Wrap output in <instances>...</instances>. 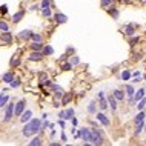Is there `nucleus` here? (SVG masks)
<instances>
[{
	"label": "nucleus",
	"instance_id": "dca6fc26",
	"mask_svg": "<svg viewBox=\"0 0 146 146\" xmlns=\"http://www.w3.org/2000/svg\"><path fill=\"white\" fill-rule=\"evenodd\" d=\"M145 126H146V123H145V121H141V123H137V125H134V137H139L140 134L145 131Z\"/></svg>",
	"mask_w": 146,
	"mask_h": 146
},
{
	"label": "nucleus",
	"instance_id": "bf43d9fd",
	"mask_svg": "<svg viewBox=\"0 0 146 146\" xmlns=\"http://www.w3.org/2000/svg\"><path fill=\"white\" fill-rule=\"evenodd\" d=\"M145 143H146V140H145Z\"/></svg>",
	"mask_w": 146,
	"mask_h": 146
},
{
	"label": "nucleus",
	"instance_id": "a19ab883",
	"mask_svg": "<svg viewBox=\"0 0 146 146\" xmlns=\"http://www.w3.org/2000/svg\"><path fill=\"white\" fill-rule=\"evenodd\" d=\"M69 62L72 63V66H77V65H80V57H78V56H72V57H69Z\"/></svg>",
	"mask_w": 146,
	"mask_h": 146
},
{
	"label": "nucleus",
	"instance_id": "a211bd4d",
	"mask_svg": "<svg viewBox=\"0 0 146 146\" xmlns=\"http://www.w3.org/2000/svg\"><path fill=\"white\" fill-rule=\"evenodd\" d=\"M131 78H132V71H129V69L121 71V74H120V80L121 82H129Z\"/></svg>",
	"mask_w": 146,
	"mask_h": 146
},
{
	"label": "nucleus",
	"instance_id": "20e7f679",
	"mask_svg": "<svg viewBox=\"0 0 146 146\" xmlns=\"http://www.w3.org/2000/svg\"><path fill=\"white\" fill-rule=\"evenodd\" d=\"M97 105H98V108H100V111H106V109H108V96H106L105 94V91H98L97 92Z\"/></svg>",
	"mask_w": 146,
	"mask_h": 146
},
{
	"label": "nucleus",
	"instance_id": "423d86ee",
	"mask_svg": "<svg viewBox=\"0 0 146 146\" xmlns=\"http://www.w3.org/2000/svg\"><path fill=\"white\" fill-rule=\"evenodd\" d=\"M26 109V100L25 98H22V100H19L17 103H15L14 106V115H17V117H20L22 115V112Z\"/></svg>",
	"mask_w": 146,
	"mask_h": 146
},
{
	"label": "nucleus",
	"instance_id": "f704fd0d",
	"mask_svg": "<svg viewBox=\"0 0 146 146\" xmlns=\"http://www.w3.org/2000/svg\"><path fill=\"white\" fill-rule=\"evenodd\" d=\"M60 68H62V71H71L74 66H72V63H71V62H65V63H62V65H60Z\"/></svg>",
	"mask_w": 146,
	"mask_h": 146
},
{
	"label": "nucleus",
	"instance_id": "de8ad7c7",
	"mask_svg": "<svg viewBox=\"0 0 146 146\" xmlns=\"http://www.w3.org/2000/svg\"><path fill=\"white\" fill-rule=\"evenodd\" d=\"M29 9H31V11H37V9H40V5H31Z\"/></svg>",
	"mask_w": 146,
	"mask_h": 146
},
{
	"label": "nucleus",
	"instance_id": "aec40b11",
	"mask_svg": "<svg viewBox=\"0 0 146 146\" xmlns=\"http://www.w3.org/2000/svg\"><path fill=\"white\" fill-rule=\"evenodd\" d=\"M145 120H146V111H139V114L134 117V125L141 123V121H145Z\"/></svg>",
	"mask_w": 146,
	"mask_h": 146
},
{
	"label": "nucleus",
	"instance_id": "49530a36",
	"mask_svg": "<svg viewBox=\"0 0 146 146\" xmlns=\"http://www.w3.org/2000/svg\"><path fill=\"white\" fill-rule=\"evenodd\" d=\"M71 125H72V126H77V125H78V120H77V117H76V115L71 118Z\"/></svg>",
	"mask_w": 146,
	"mask_h": 146
},
{
	"label": "nucleus",
	"instance_id": "39448f33",
	"mask_svg": "<svg viewBox=\"0 0 146 146\" xmlns=\"http://www.w3.org/2000/svg\"><path fill=\"white\" fill-rule=\"evenodd\" d=\"M14 103L13 102H9L6 106H5V117H3V121L5 123H9L11 120H13V117H14Z\"/></svg>",
	"mask_w": 146,
	"mask_h": 146
},
{
	"label": "nucleus",
	"instance_id": "a18cd8bd",
	"mask_svg": "<svg viewBox=\"0 0 146 146\" xmlns=\"http://www.w3.org/2000/svg\"><path fill=\"white\" fill-rule=\"evenodd\" d=\"M57 123H58V126H60L62 129H65V126H66V120H65V118H58Z\"/></svg>",
	"mask_w": 146,
	"mask_h": 146
},
{
	"label": "nucleus",
	"instance_id": "13d9d810",
	"mask_svg": "<svg viewBox=\"0 0 146 146\" xmlns=\"http://www.w3.org/2000/svg\"><path fill=\"white\" fill-rule=\"evenodd\" d=\"M145 131H146V126H145Z\"/></svg>",
	"mask_w": 146,
	"mask_h": 146
},
{
	"label": "nucleus",
	"instance_id": "6ab92c4d",
	"mask_svg": "<svg viewBox=\"0 0 146 146\" xmlns=\"http://www.w3.org/2000/svg\"><path fill=\"white\" fill-rule=\"evenodd\" d=\"M54 19H56V23H58V25H63V23L68 22V17H66L65 14H62V13L54 14Z\"/></svg>",
	"mask_w": 146,
	"mask_h": 146
},
{
	"label": "nucleus",
	"instance_id": "ea45409f",
	"mask_svg": "<svg viewBox=\"0 0 146 146\" xmlns=\"http://www.w3.org/2000/svg\"><path fill=\"white\" fill-rule=\"evenodd\" d=\"M63 89L60 88V89H57V91H54V98H56V100H62V97H63Z\"/></svg>",
	"mask_w": 146,
	"mask_h": 146
},
{
	"label": "nucleus",
	"instance_id": "c85d7f7f",
	"mask_svg": "<svg viewBox=\"0 0 146 146\" xmlns=\"http://www.w3.org/2000/svg\"><path fill=\"white\" fill-rule=\"evenodd\" d=\"M43 42H33L31 43V51H42L43 49Z\"/></svg>",
	"mask_w": 146,
	"mask_h": 146
},
{
	"label": "nucleus",
	"instance_id": "864d4df0",
	"mask_svg": "<svg viewBox=\"0 0 146 146\" xmlns=\"http://www.w3.org/2000/svg\"><path fill=\"white\" fill-rule=\"evenodd\" d=\"M140 76V71H134L132 72V77H139Z\"/></svg>",
	"mask_w": 146,
	"mask_h": 146
},
{
	"label": "nucleus",
	"instance_id": "f3484780",
	"mask_svg": "<svg viewBox=\"0 0 146 146\" xmlns=\"http://www.w3.org/2000/svg\"><path fill=\"white\" fill-rule=\"evenodd\" d=\"M23 17H25V11H23V9H20V11H17L15 14H13V17H11V20H13V23H20Z\"/></svg>",
	"mask_w": 146,
	"mask_h": 146
},
{
	"label": "nucleus",
	"instance_id": "37998d69",
	"mask_svg": "<svg viewBox=\"0 0 146 146\" xmlns=\"http://www.w3.org/2000/svg\"><path fill=\"white\" fill-rule=\"evenodd\" d=\"M51 5H52V0H42L40 8H51Z\"/></svg>",
	"mask_w": 146,
	"mask_h": 146
},
{
	"label": "nucleus",
	"instance_id": "c03bdc74",
	"mask_svg": "<svg viewBox=\"0 0 146 146\" xmlns=\"http://www.w3.org/2000/svg\"><path fill=\"white\" fill-rule=\"evenodd\" d=\"M8 11H9V9H8V5H2V6H0V14L5 15V14H8Z\"/></svg>",
	"mask_w": 146,
	"mask_h": 146
},
{
	"label": "nucleus",
	"instance_id": "c756f323",
	"mask_svg": "<svg viewBox=\"0 0 146 146\" xmlns=\"http://www.w3.org/2000/svg\"><path fill=\"white\" fill-rule=\"evenodd\" d=\"M40 11H42V15H43L45 19L54 17V15H52V11H51V8H40Z\"/></svg>",
	"mask_w": 146,
	"mask_h": 146
},
{
	"label": "nucleus",
	"instance_id": "f257e3e1",
	"mask_svg": "<svg viewBox=\"0 0 146 146\" xmlns=\"http://www.w3.org/2000/svg\"><path fill=\"white\" fill-rule=\"evenodd\" d=\"M40 131H42V118L33 117L28 123L23 125L22 134H23V137H33L35 134H38Z\"/></svg>",
	"mask_w": 146,
	"mask_h": 146
},
{
	"label": "nucleus",
	"instance_id": "393cba45",
	"mask_svg": "<svg viewBox=\"0 0 146 146\" xmlns=\"http://www.w3.org/2000/svg\"><path fill=\"white\" fill-rule=\"evenodd\" d=\"M29 146H42L43 145V140L40 139V137L37 135H33V139H31V141H28Z\"/></svg>",
	"mask_w": 146,
	"mask_h": 146
},
{
	"label": "nucleus",
	"instance_id": "4468645a",
	"mask_svg": "<svg viewBox=\"0 0 146 146\" xmlns=\"http://www.w3.org/2000/svg\"><path fill=\"white\" fill-rule=\"evenodd\" d=\"M106 11H108V14L111 15L114 20H118V17H120V9H118L117 6H112V5H111V6H109Z\"/></svg>",
	"mask_w": 146,
	"mask_h": 146
},
{
	"label": "nucleus",
	"instance_id": "2eb2a0df",
	"mask_svg": "<svg viewBox=\"0 0 146 146\" xmlns=\"http://www.w3.org/2000/svg\"><path fill=\"white\" fill-rule=\"evenodd\" d=\"M135 29H137V25L129 23V25H126L125 28H123V33L128 35V37H131V35H135Z\"/></svg>",
	"mask_w": 146,
	"mask_h": 146
},
{
	"label": "nucleus",
	"instance_id": "0eeeda50",
	"mask_svg": "<svg viewBox=\"0 0 146 146\" xmlns=\"http://www.w3.org/2000/svg\"><path fill=\"white\" fill-rule=\"evenodd\" d=\"M96 117H97V121H100V123L103 125L105 128H109V126H111V120H109V117L106 115L103 111H102V112H97Z\"/></svg>",
	"mask_w": 146,
	"mask_h": 146
},
{
	"label": "nucleus",
	"instance_id": "9d476101",
	"mask_svg": "<svg viewBox=\"0 0 146 146\" xmlns=\"http://www.w3.org/2000/svg\"><path fill=\"white\" fill-rule=\"evenodd\" d=\"M0 42L5 43V45L13 43V34H11V31H6V33H2V34H0Z\"/></svg>",
	"mask_w": 146,
	"mask_h": 146
},
{
	"label": "nucleus",
	"instance_id": "b1692460",
	"mask_svg": "<svg viewBox=\"0 0 146 146\" xmlns=\"http://www.w3.org/2000/svg\"><path fill=\"white\" fill-rule=\"evenodd\" d=\"M145 94H146V89L145 88H140L139 91H135V94H134V102H139V100H141V98L145 97Z\"/></svg>",
	"mask_w": 146,
	"mask_h": 146
},
{
	"label": "nucleus",
	"instance_id": "473e14b6",
	"mask_svg": "<svg viewBox=\"0 0 146 146\" xmlns=\"http://www.w3.org/2000/svg\"><path fill=\"white\" fill-rule=\"evenodd\" d=\"M139 42H140V37H139V35H131V37H129V40H128L129 46H135Z\"/></svg>",
	"mask_w": 146,
	"mask_h": 146
},
{
	"label": "nucleus",
	"instance_id": "412c9836",
	"mask_svg": "<svg viewBox=\"0 0 146 146\" xmlns=\"http://www.w3.org/2000/svg\"><path fill=\"white\" fill-rule=\"evenodd\" d=\"M97 102L96 100H92V102H91V103L88 105V114H89V115H96V114H97Z\"/></svg>",
	"mask_w": 146,
	"mask_h": 146
},
{
	"label": "nucleus",
	"instance_id": "8fccbe9b",
	"mask_svg": "<svg viewBox=\"0 0 146 146\" xmlns=\"http://www.w3.org/2000/svg\"><path fill=\"white\" fill-rule=\"evenodd\" d=\"M74 51H76V49H74L72 46H68V48H66V52H68V54H74Z\"/></svg>",
	"mask_w": 146,
	"mask_h": 146
},
{
	"label": "nucleus",
	"instance_id": "6e6552de",
	"mask_svg": "<svg viewBox=\"0 0 146 146\" xmlns=\"http://www.w3.org/2000/svg\"><path fill=\"white\" fill-rule=\"evenodd\" d=\"M43 57L45 56H43L42 51H31V54L28 56V60L29 62H40Z\"/></svg>",
	"mask_w": 146,
	"mask_h": 146
},
{
	"label": "nucleus",
	"instance_id": "4c0bfd02",
	"mask_svg": "<svg viewBox=\"0 0 146 146\" xmlns=\"http://www.w3.org/2000/svg\"><path fill=\"white\" fill-rule=\"evenodd\" d=\"M19 65H20V60H19V56L15 54L13 57V60H11V68H17Z\"/></svg>",
	"mask_w": 146,
	"mask_h": 146
},
{
	"label": "nucleus",
	"instance_id": "f8f14e48",
	"mask_svg": "<svg viewBox=\"0 0 146 146\" xmlns=\"http://www.w3.org/2000/svg\"><path fill=\"white\" fill-rule=\"evenodd\" d=\"M31 118H33V111H31V109H25L20 115V123H23V125L28 123Z\"/></svg>",
	"mask_w": 146,
	"mask_h": 146
},
{
	"label": "nucleus",
	"instance_id": "bb28decb",
	"mask_svg": "<svg viewBox=\"0 0 146 146\" xmlns=\"http://www.w3.org/2000/svg\"><path fill=\"white\" fill-rule=\"evenodd\" d=\"M42 52H43V56H52V54H54V48L51 45H43Z\"/></svg>",
	"mask_w": 146,
	"mask_h": 146
},
{
	"label": "nucleus",
	"instance_id": "58836bf2",
	"mask_svg": "<svg viewBox=\"0 0 146 146\" xmlns=\"http://www.w3.org/2000/svg\"><path fill=\"white\" fill-rule=\"evenodd\" d=\"M31 42H43V37L37 33H33V35H31Z\"/></svg>",
	"mask_w": 146,
	"mask_h": 146
},
{
	"label": "nucleus",
	"instance_id": "9b49d317",
	"mask_svg": "<svg viewBox=\"0 0 146 146\" xmlns=\"http://www.w3.org/2000/svg\"><path fill=\"white\" fill-rule=\"evenodd\" d=\"M33 33H34V31H31V29H23V31H20V33H19V38H20V40H23V42H29Z\"/></svg>",
	"mask_w": 146,
	"mask_h": 146
},
{
	"label": "nucleus",
	"instance_id": "e433bc0d",
	"mask_svg": "<svg viewBox=\"0 0 146 146\" xmlns=\"http://www.w3.org/2000/svg\"><path fill=\"white\" fill-rule=\"evenodd\" d=\"M0 31H2V33H6V31H9V25H8L5 20H0Z\"/></svg>",
	"mask_w": 146,
	"mask_h": 146
},
{
	"label": "nucleus",
	"instance_id": "2f4dec72",
	"mask_svg": "<svg viewBox=\"0 0 146 146\" xmlns=\"http://www.w3.org/2000/svg\"><path fill=\"white\" fill-rule=\"evenodd\" d=\"M135 106H137V109H139V111H145V109H146V97H143L141 100L137 102Z\"/></svg>",
	"mask_w": 146,
	"mask_h": 146
},
{
	"label": "nucleus",
	"instance_id": "79ce46f5",
	"mask_svg": "<svg viewBox=\"0 0 146 146\" xmlns=\"http://www.w3.org/2000/svg\"><path fill=\"white\" fill-rule=\"evenodd\" d=\"M8 103H9V97H8V96H3L2 100H0V108H5Z\"/></svg>",
	"mask_w": 146,
	"mask_h": 146
},
{
	"label": "nucleus",
	"instance_id": "72a5a7b5",
	"mask_svg": "<svg viewBox=\"0 0 146 146\" xmlns=\"http://www.w3.org/2000/svg\"><path fill=\"white\" fill-rule=\"evenodd\" d=\"M20 85H22V80H20V78H17V77H15L14 80H13V82H11V83H9V88L15 89V88H19V86H20Z\"/></svg>",
	"mask_w": 146,
	"mask_h": 146
},
{
	"label": "nucleus",
	"instance_id": "1a4fd4ad",
	"mask_svg": "<svg viewBox=\"0 0 146 146\" xmlns=\"http://www.w3.org/2000/svg\"><path fill=\"white\" fill-rule=\"evenodd\" d=\"M108 105H109V108H111L112 112H117V109H118V100L112 96V94H111V96H108Z\"/></svg>",
	"mask_w": 146,
	"mask_h": 146
},
{
	"label": "nucleus",
	"instance_id": "c9c22d12",
	"mask_svg": "<svg viewBox=\"0 0 146 146\" xmlns=\"http://www.w3.org/2000/svg\"><path fill=\"white\" fill-rule=\"evenodd\" d=\"M112 2L114 0H100V6L103 8V9H108V8L112 5Z\"/></svg>",
	"mask_w": 146,
	"mask_h": 146
},
{
	"label": "nucleus",
	"instance_id": "603ef678",
	"mask_svg": "<svg viewBox=\"0 0 146 146\" xmlns=\"http://www.w3.org/2000/svg\"><path fill=\"white\" fill-rule=\"evenodd\" d=\"M58 118H65V111H60V112H58Z\"/></svg>",
	"mask_w": 146,
	"mask_h": 146
},
{
	"label": "nucleus",
	"instance_id": "5fc2aeb1",
	"mask_svg": "<svg viewBox=\"0 0 146 146\" xmlns=\"http://www.w3.org/2000/svg\"><path fill=\"white\" fill-rule=\"evenodd\" d=\"M46 118H48V114H46V112H43V115H42V120H46Z\"/></svg>",
	"mask_w": 146,
	"mask_h": 146
},
{
	"label": "nucleus",
	"instance_id": "4be33fe9",
	"mask_svg": "<svg viewBox=\"0 0 146 146\" xmlns=\"http://www.w3.org/2000/svg\"><path fill=\"white\" fill-rule=\"evenodd\" d=\"M38 80H40V86H43V85L49 86V85H51V82H49V76H48V74H45V72H42L40 76H38Z\"/></svg>",
	"mask_w": 146,
	"mask_h": 146
},
{
	"label": "nucleus",
	"instance_id": "09e8293b",
	"mask_svg": "<svg viewBox=\"0 0 146 146\" xmlns=\"http://www.w3.org/2000/svg\"><path fill=\"white\" fill-rule=\"evenodd\" d=\"M48 145H49V146H60V145H62V141H49Z\"/></svg>",
	"mask_w": 146,
	"mask_h": 146
},
{
	"label": "nucleus",
	"instance_id": "ddd939ff",
	"mask_svg": "<svg viewBox=\"0 0 146 146\" xmlns=\"http://www.w3.org/2000/svg\"><path fill=\"white\" fill-rule=\"evenodd\" d=\"M112 96L118 100V103H121V102H125V98H126V92H125V88L123 89H114V92H112Z\"/></svg>",
	"mask_w": 146,
	"mask_h": 146
},
{
	"label": "nucleus",
	"instance_id": "3c124183",
	"mask_svg": "<svg viewBox=\"0 0 146 146\" xmlns=\"http://www.w3.org/2000/svg\"><path fill=\"white\" fill-rule=\"evenodd\" d=\"M60 139H62V141H66V140H68V137H66V135H65V134H63V132H62V135H60Z\"/></svg>",
	"mask_w": 146,
	"mask_h": 146
},
{
	"label": "nucleus",
	"instance_id": "5701e85b",
	"mask_svg": "<svg viewBox=\"0 0 146 146\" xmlns=\"http://www.w3.org/2000/svg\"><path fill=\"white\" fill-rule=\"evenodd\" d=\"M14 78H15V76H14V74L9 71V72H5V74L2 76V82H5V83H8V85H9L11 82L14 80Z\"/></svg>",
	"mask_w": 146,
	"mask_h": 146
},
{
	"label": "nucleus",
	"instance_id": "a878e982",
	"mask_svg": "<svg viewBox=\"0 0 146 146\" xmlns=\"http://www.w3.org/2000/svg\"><path fill=\"white\" fill-rule=\"evenodd\" d=\"M74 115H76V111H74V108H66L65 109V120L66 121H71V118H72Z\"/></svg>",
	"mask_w": 146,
	"mask_h": 146
},
{
	"label": "nucleus",
	"instance_id": "6e6d98bb",
	"mask_svg": "<svg viewBox=\"0 0 146 146\" xmlns=\"http://www.w3.org/2000/svg\"><path fill=\"white\" fill-rule=\"evenodd\" d=\"M120 2H123V3H131V0H120Z\"/></svg>",
	"mask_w": 146,
	"mask_h": 146
},
{
	"label": "nucleus",
	"instance_id": "cd10ccee",
	"mask_svg": "<svg viewBox=\"0 0 146 146\" xmlns=\"http://www.w3.org/2000/svg\"><path fill=\"white\" fill-rule=\"evenodd\" d=\"M125 92L128 97H134V94H135V88H134V85H126L125 86Z\"/></svg>",
	"mask_w": 146,
	"mask_h": 146
},
{
	"label": "nucleus",
	"instance_id": "4d7b16f0",
	"mask_svg": "<svg viewBox=\"0 0 146 146\" xmlns=\"http://www.w3.org/2000/svg\"><path fill=\"white\" fill-rule=\"evenodd\" d=\"M3 96H5V94H3V92H0V100H2V97H3Z\"/></svg>",
	"mask_w": 146,
	"mask_h": 146
},
{
	"label": "nucleus",
	"instance_id": "7c9ffc66",
	"mask_svg": "<svg viewBox=\"0 0 146 146\" xmlns=\"http://www.w3.org/2000/svg\"><path fill=\"white\" fill-rule=\"evenodd\" d=\"M71 98H72V92H66V94H63L60 103H62V105H68L69 102H71Z\"/></svg>",
	"mask_w": 146,
	"mask_h": 146
},
{
	"label": "nucleus",
	"instance_id": "f03ea898",
	"mask_svg": "<svg viewBox=\"0 0 146 146\" xmlns=\"http://www.w3.org/2000/svg\"><path fill=\"white\" fill-rule=\"evenodd\" d=\"M91 145H96V146H102L105 143V137H103V131L98 129L97 126H92L91 128Z\"/></svg>",
	"mask_w": 146,
	"mask_h": 146
},
{
	"label": "nucleus",
	"instance_id": "7ed1b4c3",
	"mask_svg": "<svg viewBox=\"0 0 146 146\" xmlns=\"http://www.w3.org/2000/svg\"><path fill=\"white\" fill-rule=\"evenodd\" d=\"M76 139H80L83 143H89V140H91V128L85 126V128L78 129V131L76 132Z\"/></svg>",
	"mask_w": 146,
	"mask_h": 146
}]
</instances>
